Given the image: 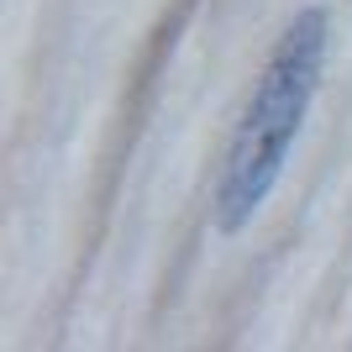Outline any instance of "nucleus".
Masks as SVG:
<instances>
[{"instance_id": "obj_1", "label": "nucleus", "mask_w": 352, "mask_h": 352, "mask_svg": "<svg viewBox=\"0 0 352 352\" xmlns=\"http://www.w3.org/2000/svg\"><path fill=\"white\" fill-rule=\"evenodd\" d=\"M326 58H331V11L300 6L274 37L221 153L216 184H210V226L221 236H242L274 200L294 158V142L310 121V105L321 95Z\"/></svg>"}]
</instances>
